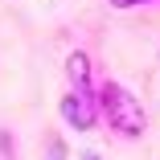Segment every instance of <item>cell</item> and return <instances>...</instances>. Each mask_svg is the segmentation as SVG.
<instances>
[{
  "instance_id": "obj_1",
  "label": "cell",
  "mask_w": 160,
  "mask_h": 160,
  "mask_svg": "<svg viewBox=\"0 0 160 160\" xmlns=\"http://www.w3.org/2000/svg\"><path fill=\"white\" fill-rule=\"evenodd\" d=\"M94 103H99V119H107V127L119 140H140L148 132V115L123 82H115V78L94 82Z\"/></svg>"
},
{
  "instance_id": "obj_6",
  "label": "cell",
  "mask_w": 160,
  "mask_h": 160,
  "mask_svg": "<svg viewBox=\"0 0 160 160\" xmlns=\"http://www.w3.org/2000/svg\"><path fill=\"white\" fill-rule=\"evenodd\" d=\"M111 8H119V12H127V8H144V4H160V0H107Z\"/></svg>"
},
{
  "instance_id": "obj_3",
  "label": "cell",
  "mask_w": 160,
  "mask_h": 160,
  "mask_svg": "<svg viewBox=\"0 0 160 160\" xmlns=\"http://www.w3.org/2000/svg\"><path fill=\"white\" fill-rule=\"evenodd\" d=\"M66 82L70 86H94V62L86 49H74L66 58Z\"/></svg>"
},
{
  "instance_id": "obj_7",
  "label": "cell",
  "mask_w": 160,
  "mask_h": 160,
  "mask_svg": "<svg viewBox=\"0 0 160 160\" xmlns=\"http://www.w3.org/2000/svg\"><path fill=\"white\" fill-rule=\"evenodd\" d=\"M78 160H103V156H99V152H82Z\"/></svg>"
},
{
  "instance_id": "obj_5",
  "label": "cell",
  "mask_w": 160,
  "mask_h": 160,
  "mask_svg": "<svg viewBox=\"0 0 160 160\" xmlns=\"http://www.w3.org/2000/svg\"><path fill=\"white\" fill-rule=\"evenodd\" d=\"M45 144H49V160H66V140L62 136H49Z\"/></svg>"
},
{
  "instance_id": "obj_4",
  "label": "cell",
  "mask_w": 160,
  "mask_h": 160,
  "mask_svg": "<svg viewBox=\"0 0 160 160\" xmlns=\"http://www.w3.org/2000/svg\"><path fill=\"white\" fill-rule=\"evenodd\" d=\"M0 160H17V136L8 127H0Z\"/></svg>"
},
{
  "instance_id": "obj_2",
  "label": "cell",
  "mask_w": 160,
  "mask_h": 160,
  "mask_svg": "<svg viewBox=\"0 0 160 160\" xmlns=\"http://www.w3.org/2000/svg\"><path fill=\"white\" fill-rule=\"evenodd\" d=\"M58 115L74 132H94L99 127V103H94V86H70L58 103Z\"/></svg>"
}]
</instances>
